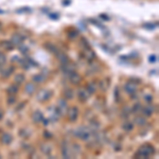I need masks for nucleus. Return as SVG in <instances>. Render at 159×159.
<instances>
[{"instance_id": "nucleus-1", "label": "nucleus", "mask_w": 159, "mask_h": 159, "mask_svg": "<svg viewBox=\"0 0 159 159\" xmlns=\"http://www.w3.org/2000/svg\"><path fill=\"white\" fill-rule=\"evenodd\" d=\"M153 153H154V148L148 144V145L141 146L140 150L138 152V156L139 157H142V158H146L148 156H151Z\"/></svg>"}, {"instance_id": "nucleus-2", "label": "nucleus", "mask_w": 159, "mask_h": 159, "mask_svg": "<svg viewBox=\"0 0 159 159\" xmlns=\"http://www.w3.org/2000/svg\"><path fill=\"white\" fill-rule=\"evenodd\" d=\"M51 95H52V92L50 91V90L48 89H41L39 92H38L37 94V98L39 101H47L51 98Z\"/></svg>"}, {"instance_id": "nucleus-3", "label": "nucleus", "mask_w": 159, "mask_h": 159, "mask_svg": "<svg viewBox=\"0 0 159 159\" xmlns=\"http://www.w3.org/2000/svg\"><path fill=\"white\" fill-rule=\"evenodd\" d=\"M68 115H69V119L70 121H75L77 119V116H79V110H77V107H71L68 111Z\"/></svg>"}, {"instance_id": "nucleus-4", "label": "nucleus", "mask_w": 159, "mask_h": 159, "mask_svg": "<svg viewBox=\"0 0 159 159\" xmlns=\"http://www.w3.org/2000/svg\"><path fill=\"white\" fill-rule=\"evenodd\" d=\"M136 89H137L136 84H133L132 82H128L125 85V90L127 92H129V93H134V92L136 91Z\"/></svg>"}, {"instance_id": "nucleus-5", "label": "nucleus", "mask_w": 159, "mask_h": 159, "mask_svg": "<svg viewBox=\"0 0 159 159\" xmlns=\"http://www.w3.org/2000/svg\"><path fill=\"white\" fill-rule=\"evenodd\" d=\"M77 95H79V98L82 101H86L88 99V97H89V92L85 89H81L79 91V93H77Z\"/></svg>"}, {"instance_id": "nucleus-6", "label": "nucleus", "mask_w": 159, "mask_h": 159, "mask_svg": "<svg viewBox=\"0 0 159 159\" xmlns=\"http://www.w3.org/2000/svg\"><path fill=\"white\" fill-rule=\"evenodd\" d=\"M12 141V136L8 133H4L3 135L1 136V142L4 144H10Z\"/></svg>"}, {"instance_id": "nucleus-7", "label": "nucleus", "mask_w": 159, "mask_h": 159, "mask_svg": "<svg viewBox=\"0 0 159 159\" xmlns=\"http://www.w3.org/2000/svg\"><path fill=\"white\" fill-rule=\"evenodd\" d=\"M32 118H33V121L34 122H36V123H38V122H40L41 120L44 119V116H43V114H41L40 111H35L33 114V116H32Z\"/></svg>"}, {"instance_id": "nucleus-8", "label": "nucleus", "mask_w": 159, "mask_h": 159, "mask_svg": "<svg viewBox=\"0 0 159 159\" xmlns=\"http://www.w3.org/2000/svg\"><path fill=\"white\" fill-rule=\"evenodd\" d=\"M22 40H23L22 36H21V35H19L18 33L14 34V35L12 36V41H13L14 44H17V45H19L20 43H22Z\"/></svg>"}, {"instance_id": "nucleus-9", "label": "nucleus", "mask_w": 159, "mask_h": 159, "mask_svg": "<svg viewBox=\"0 0 159 159\" xmlns=\"http://www.w3.org/2000/svg\"><path fill=\"white\" fill-rule=\"evenodd\" d=\"M74 69H75V68H74V66H73V65H68L67 63L63 64V70L66 73H71V72L74 71Z\"/></svg>"}, {"instance_id": "nucleus-10", "label": "nucleus", "mask_w": 159, "mask_h": 159, "mask_svg": "<svg viewBox=\"0 0 159 159\" xmlns=\"http://www.w3.org/2000/svg\"><path fill=\"white\" fill-rule=\"evenodd\" d=\"M51 150H52V146H51L49 143H43L41 144V151H43V153L50 154Z\"/></svg>"}, {"instance_id": "nucleus-11", "label": "nucleus", "mask_w": 159, "mask_h": 159, "mask_svg": "<svg viewBox=\"0 0 159 159\" xmlns=\"http://www.w3.org/2000/svg\"><path fill=\"white\" fill-rule=\"evenodd\" d=\"M81 80L80 75L77 74V73H75L74 71L71 72V74H70V81L73 83V84H77V83H79Z\"/></svg>"}, {"instance_id": "nucleus-12", "label": "nucleus", "mask_w": 159, "mask_h": 159, "mask_svg": "<svg viewBox=\"0 0 159 159\" xmlns=\"http://www.w3.org/2000/svg\"><path fill=\"white\" fill-rule=\"evenodd\" d=\"M67 108V103H66V101L65 100H60L58 101V107H57V109H58V111L60 112V115H63L62 114V109H66Z\"/></svg>"}, {"instance_id": "nucleus-13", "label": "nucleus", "mask_w": 159, "mask_h": 159, "mask_svg": "<svg viewBox=\"0 0 159 159\" xmlns=\"http://www.w3.org/2000/svg\"><path fill=\"white\" fill-rule=\"evenodd\" d=\"M34 91H35V86H34V84L29 83V84L26 86V92L29 93V94H32Z\"/></svg>"}, {"instance_id": "nucleus-14", "label": "nucleus", "mask_w": 159, "mask_h": 159, "mask_svg": "<svg viewBox=\"0 0 159 159\" xmlns=\"http://www.w3.org/2000/svg\"><path fill=\"white\" fill-rule=\"evenodd\" d=\"M57 58H58V60H60L62 64H66V63L68 62L67 55L64 54V53H58V54H57Z\"/></svg>"}, {"instance_id": "nucleus-15", "label": "nucleus", "mask_w": 159, "mask_h": 159, "mask_svg": "<svg viewBox=\"0 0 159 159\" xmlns=\"http://www.w3.org/2000/svg\"><path fill=\"white\" fill-rule=\"evenodd\" d=\"M154 110H155V108H154L153 106H146L145 108L143 109V112H144L145 116H151V115L154 112Z\"/></svg>"}, {"instance_id": "nucleus-16", "label": "nucleus", "mask_w": 159, "mask_h": 159, "mask_svg": "<svg viewBox=\"0 0 159 159\" xmlns=\"http://www.w3.org/2000/svg\"><path fill=\"white\" fill-rule=\"evenodd\" d=\"M16 84H21L22 82H24V75L21 74V73H19V74H17L15 77V79H14Z\"/></svg>"}, {"instance_id": "nucleus-17", "label": "nucleus", "mask_w": 159, "mask_h": 159, "mask_svg": "<svg viewBox=\"0 0 159 159\" xmlns=\"http://www.w3.org/2000/svg\"><path fill=\"white\" fill-rule=\"evenodd\" d=\"M33 81L36 83H43L45 81V75L44 74H36L35 77H33Z\"/></svg>"}, {"instance_id": "nucleus-18", "label": "nucleus", "mask_w": 159, "mask_h": 159, "mask_svg": "<svg viewBox=\"0 0 159 159\" xmlns=\"http://www.w3.org/2000/svg\"><path fill=\"white\" fill-rule=\"evenodd\" d=\"M17 91H18L17 85H11V86L8 88V92L11 94H15V93H17Z\"/></svg>"}, {"instance_id": "nucleus-19", "label": "nucleus", "mask_w": 159, "mask_h": 159, "mask_svg": "<svg viewBox=\"0 0 159 159\" xmlns=\"http://www.w3.org/2000/svg\"><path fill=\"white\" fill-rule=\"evenodd\" d=\"M94 56H95L94 52H93L92 50H90L89 48H88L87 51H86V58H87V60H93Z\"/></svg>"}, {"instance_id": "nucleus-20", "label": "nucleus", "mask_w": 159, "mask_h": 159, "mask_svg": "<svg viewBox=\"0 0 159 159\" xmlns=\"http://www.w3.org/2000/svg\"><path fill=\"white\" fill-rule=\"evenodd\" d=\"M64 95H65L66 99H72L73 98V91L71 89H66L64 91Z\"/></svg>"}, {"instance_id": "nucleus-21", "label": "nucleus", "mask_w": 159, "mask_h": 159, "mask_svg": "<svg viewBox=\"0 0 159 159\" xmlns=\"http://www.w3.org/2000/svg\"><path fill=\"white\" fill-rule=\"evenodd\" d=\"M133 127H134V125L132 123H124L123 125H122V128H123L124 131H126V132L132 131V129H133Z\"/></svg>"}, {"instance_id": "nucleus-22", "label": "nucleus", "mask_w": 159, "mask_h": 159, "mask_svg": "<svg viewBox=\"0 0 159 159\" xmlns=\"http://www.w3.org/2000/svg\"><path fill=\"white\" fill-rule=\"evenodd\" d=\"M94 90H95V84L94 83H90L87 86V91L89 92V93H93Z\"/></svg>"}, {"instance_id": "nucleus-23", "label": "nucleus", "mask_w": 159, "mask_h": 159, "mask_svg": "<svg viewBox=\"0 0 159 159\" xmlns=\"http://www.w3.org/2000/svg\"><path fill=\"white\" fill-rule=\"evenodd\" d=\"M136 122L138 123V125H143V124H145V120H144V118H142V117H137Z\"/></svg>"}, {"instance_id": "nucleus-24", "label": "nucleus", "mask_w": 159, "mask_h": 159, "mask_svg": "<svg viewBox=\"0 0 159 159\" xmlns=\"http://www.w3.org/2000/svg\"><path fill=\"white\" fill-rule=\"evenodd\" d=\"M14 71V67H10V68H8V70H5L4 71V74H3V77H8L10 74H11L12 72Z\"/></svg>"}, {"instance_id": "nucleus-25", "label": "nucleus", "mask_w": 159, "mask_h": 159, "mask_svg": "<svg viewBox=\"0 0 159 159\" xmlns=\"http://www.w3.org/2000/svg\"><path fill=\"white\" fill-rule=\"evenodd\" d=\"M46 46H48V47H50V48H47L48 50H50L51 52H54V53H56V47L55 46H53V45H51V44H46Z\"/></svg>"}, {"instance_id": "nucleus-26", "label": "nucleus", "mask_w": 159, "mask_h": 159, "mask_svg": "<svg viewBox=\"0 0 159 159\" xmlns=\"http://www.w3.org/2000/svg\"><path fill=\"white\" fill-rule=\"evenodd\" d=\"M5 62H6V58H5V56H4V54H1V53H0V66L4 65Z\"/></svg>"}, {"instance_id": "nucleus-27", "label": "nucleus", "mask_w": 159, "mask_h": 159, "mask_svg": "<svg viewBox=\"0 0 159 159\" xmlns=\"http://www.w3.org/2000/svg\"><path fill=\"white\" fill-rule=\"evenodd\" d=\"M19 50H20V51H21V52H22V53H26L27 51H28V48H27L26 46H21V47L19 48Z\"/></svg>"}, {"instance_id": "nucleus-28", "label": "nucleus", "mask_w": 159, "mask_h": 159, "mask_svg": "<svg viewBox=\"0 0 159 159\" xmlns=\"http://www.w3.org/2000/svg\"><path fill=\"white\" fill-rule=\"evenodd\" d=\"M156 60H157V57H156V55H151V57H150V62L154 63V62H156Z\"/></svg>"}, {"instance_id": "nucleus-29", "label": "nucleus", "mask_w": 159, "mask_h": 159, "mask_svg": "<svg viewBox=\"0 0 159 159\" xmlns=\"http://www.w3.org/2000/svg\"><path fill=\"white\" fill-rule=\"evenodd\" d=\"M9 104H13L14 102H15V98L14 97H10V99H9Z\"/></svg>"}, {"instance_id": "nucleus-30", "label": "nucleus", "mask_w": 159, "mask_h": 159, "mask_svg": "<svg viewBox=\"0 0 159 159\" xmlns=\"http://www.w3.org/2000/svg\"><path fill=\"white\" fill-rule=\"evenodd\" d=\"M144 100L148 101V102H151L152 101V95H145V97H144Z\"/></svg>"}, {"instance_id": "nucleus-31", "label": "nucleus", "mask_w": 159, "mask_h": 159, "mask_svg": "<svg viewBox=\"0 0 159 159\" xmlns=\"http://www.w3.org/2000/svg\"><path fill=\"white\" fill-rule=\"evenodd\" d=\"M140 106H141L140 104H136V105H135V108H134V111L139 110V109H140Z\"/></svg>"}, {"instance_id": "nucleus-32", "label": "nucleus", "mask_w": 159, "mask_h": 159, "mask_svg": "<svg viewBox=\"0 0 159 159\" xmlns=\"http://www.w3.org/2000/svg\"><path fill=\"white\" fill-rule=\"evenodd\" d=\"M44 135H45L46 137H48V138H49V137H51L50 134H48V132H45V134H44Z\"/></svg>"}, {"instance_id": "nucleus-33", "label": "nucleus", "mask_w": 159, "mask_h": 159, "mask_svg": "<svg viewBox=\"0 0 159 159\" xmlns=\"http://www.w3.org/2000/svg\"><path fill=\"white\" fill-rule=\"evenodd\" d=\"M44 125H48V120H44Z\"/></svg>"}, {"instance_id": "nucleus-34", "label": "nucleus", "mask_w": 159, "mask_h": 159, "mask_svg": "<svg viewBox=\"0 0 159 159\" xmlns=\"http://www.w3.org/2000/svg\"><path fill=\"white\" fill-rule=\"evenodd\" d=\"M2 117H3V114H2V111H1V110H0V120H1V119H2Z\"/></svg>"}]
</instances>
